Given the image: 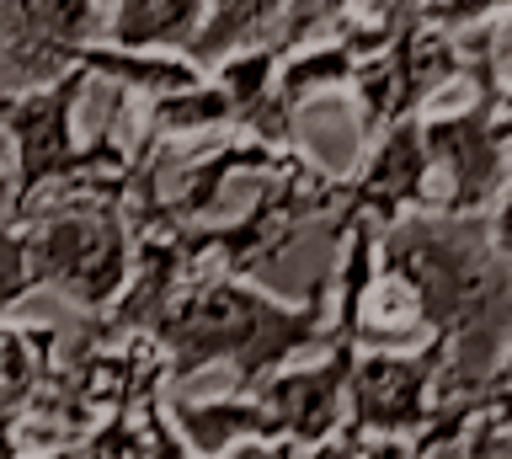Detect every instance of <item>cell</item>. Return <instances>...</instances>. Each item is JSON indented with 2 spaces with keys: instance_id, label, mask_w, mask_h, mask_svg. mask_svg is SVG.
<instances>
[{
  "instance_id": "cell-15",
  "label": "cell",
  "mask_w": 512,
  "mask_h": 459,
  "mask_svg": "<svg viewBox=\"0 0 512 459\" xmlns=\"http://www.w3.org/2000/svg\"><path fill=\"white\" fill-rule=\"evenodd\" d=\"M32 294V273H27V241L22 225H0V321Z\"/></svg>"
},
{
  "instance_id": "cell-3",
  "label": "cell",
  "mask_w": 512,
  "mask_h": 459,
  "mask_svg": "<svg viewBox=\"0 0 512 459\" xmlns=\"http://www.w3.org/2000/svg\"><path fill=\"white\" fill-rule=\"evenodd\" d=\"M464 75L475 81V97L454 113L422 118V139L432 155V171L448 177V193L438 198L443 214H486L496 193L512 182V86L496 70V33L480 27L464 38Z\"/></svg>"
},
{
  "instance_id": "cell-9",
  "label": "cell",
  "mask_w": 512,
  "mask_h": 459,
  "mask_svg": "<svg viewBox=\"0 0 512 459\" xmlns=\"http://www.w3.org/2000/svg\"><path fill=\"white\" fill-rule=\"evenodd\" d=\"M352 358H358V337L326 326L320 363L299 369V358H294L251 390L256 401L267 406L272 427H278L283 454H331V438L342 433V411H347Z\"/></svg>"
},
{
  "instance_id": "cell-8",
  "label": "cell",
  "mask_w": 512,
  "mask_h": 459,
  "mask_svg": "<svg viewBox=\"0 0 512 459\" xmlns=\"http://www.w3.org/2000/svg\"><path fill=\"white\" fill-rule=\"evenodd\" d=\"M102 38V0H0V91H27L80 70V54Z\"/></svg>"
},
{
  "instance_id": "cell-10",
  "label": "cell",
  "mask_w": 512,
  "mask_h": 459,
  "mask_svg": "<svg viewBox=\"0 0 512 459\" xmlns=\"http://www.w3.org/2000/svg\"><path fill=\"white\" fill-rule=\"evenodd\" d=\"M411 209H438L432 198V155L422 139V118H400L390 129H379L363 145V166L342 177V203H336L331 219V241L342 246V235L358 225V219H374V225H395L400 214Z\"/></svg>"
},
{
  "instance_id": "cell-17",
  "label": "cell",
  "mask_w": 512,
  "mask_h": 459,
  "mask_svg": "<svg viewBox=\"0 0 512 459\" xmlns=\"http://www.w3.org/2000/svg\"><path fill=\"white\" fill-rule=\"evenodd\" d=\"M486 417L502 427V438H507V449H512V353H507V363H502V374H496V390H491Z\"/></svg>"
},
{
  "instance_id": "cell-7",
  "label": "cell",
  "mask_w": 512,
  "mask_h": 459,
  "mask_svg": "<svg viewBox=\"0 0 512 459\" xmlns=\"http://www.w3.org/2000/svg\"><path fill=\"white\" fill-rule=\"evenodd\" d=\"M374 11H390L395 22H390V38L374 54H363L358 70H352L363 145L400 118H422L427 102L464 75V33L438 27L422 11V0H384Z\"/></svg>"
},
{
  "instance_id": "cell-5",
  "label": "cell",
  "mask_w": 512,
  "mask_h": 459,
  "mask_svg": "<svg viewBox=\"0 0 512 459\" xmlns=\"http://www.w3.org/2000/svg\"><path fill=\"white\" fill-rule=\"evenodd\" d=\"M448 363V337H422L416 347H358L347 374V411L331 454H411L438 411V374Z\"/></svg>"
},
{
  "instance_id": "cell-6",
  "label": "cell",
  "mask_w": 512,
  "mask_h": 459,
  "mask_svg": "<svg viewBox=\"0 0 512 459\" xmlns=\"http://www.w3.org/2000/svg\"><path fill=\"white\" fill-rule=\"evenodd\" d=\"M336 203H342V177H331V171L315 166L310 155H294L283 171L262 177V193H256V203L246 214L176 225V241H182L192 273L256 278L262 267H272L283 257L288 235H294L304 219L331 214Z\"/></svg>"
},
{
  "instance_id": "cell-4",
  "label": "cell",
  "mask_w": 512,
  "mask_h": 459,
  "mask_svg": "<svg viewBox=\"0 0 512 459\" xmlns=\"http://www.w3.org/2000/svg\"><path fill=\"white\" fill-rule=\"evenodd\" d=\"M16 225L27 241L32 289H54L86 315H102L123 294L134 262V225L123 198H59Z\"/></svg>"
},
{
  "instance_id": "cell-11",
  "label": "cell",
  "mask_w": 512,
  "mask_h": 459,
  "mask_svg": "<svg viewBox=\"0 0 512 459\" xmlns=\"http://www.w3.org/2000/svg\"><path fill=\"white\" fill-rule=\"evenodd\" d=\"M294 155L304 150H278V145H262V139L251 134H235L214 145L208 155H192V161L171 177H160V214H166V225H198V219H214V203L224 198V187L235 177H272V171H283Z\"/></svg>"
},
{
  "instance_id": "cell-12",
  "label": "cell",
  "mask_w": 512,
  "mask_h": 459,
  "mask_svg": "<svg viewBox=\"0 0 512 459\" xmlns=\"http://www.w3.org/2000/svg\"><path fill=\"white\" fill-rule=\"evenodd\" d=\"M171 427L182 433L187 454H224V449H272L283 454L278 427L251 390H230L219 401H171Z\"/></svg>"
},
{
  "instance_id": "cell-18",
  "label": "cell",
  "mask_w": 512,
  "mask_h": 459,
  "mask_svg": "<svg viewBox=\"0 0 512 459\" xmlns=\"http://www.w3.org/2000/svg\"><path fill=\"white\" fill-rule=\"evenodd\" d=\"M11 203H16V166H11L6 134H0V225H11Z\"/></svg>"
},
{
  "instance_id": "cell-2",
  "label": "cell",
  "mask_w": 512,
  "mask_h": 459,
  "mask_svg": "<svg viewBox=\"0 0 512 459\" xmlns=\"http://www.w3.org/2000/svg\"><path fill=\"white\" fill-rule=\"evenodd\" d=\"M326 326H331V273L315 278L310 294L294 299V305L256 289L251 278L192 273L171 294V305L160 310L150 337L166 353L171 385L203 374L208 363H224L235 379L230 390H256L283 363L320 353L326 347Z\"/></svg>"
},
{
  "instance_id": "cell-16",
  "label": "cell",
  "mask_w": 512,
  "mask_h": 459,
  "mask_svg": "<svg viewBox=\"0 0 512 459\" xmlns=\"http://www.w3.org/2000/svg\"><path fill=\"white\" fill-rule=\"evenodd\" d=\"M486 235H491L496 257L512 267V182L502 187V193H496V203L486 209Z\"/></svg>"
},
{
  "instance_id": "cell-1",
  "label": "cell",
  "mask_w": 512,
  "mask_h": 459,
  "mask_svg": "<svg viewBox=\"0 0 512 459\" xmlns=\"http://www.w3.org/2000/svg\"><path fill=\"white\" fill-rule=\"evenodd\" d=\"M379 267L416 294L427 337H448L438 395L480 390L512 353V267L496 257L486 214L411 209L379 235Z\"/></svg>"
},
{
  "instance_id": "cell-13",
  "label": "cell",
  "mask_w": 512,
  "mask_h": 459,
  "mask_svg": "<svg viewBox=\"0 0 512 459\" xmlns=\"http://www.w3.org/2000/svg\"><path fill=\"white\" fill-rule=\"evenodd\" d=\"M288 0H208L203 11V27L192 33L187 43V59L198 70H214L219 59H230L235 49H246V43H262L272 33V22L283 17Z\"/></svg>"
},
{
  "instance_id": "cell-14",
  "label": "cell",
  "mask_w": 512,
  "mask_h": 459,
  "mask_svg": "<svg viewBox=\"0 0 512 459\" xmlns=\"http://www.w3.org/2000/svg\"><path fill=\"white\" fill-rule=\"evenodd\" d=\"M358 6H363V0H288L283 17L272 22V33L262 43H272L278 54H294L299 43H310L320 33H331L336 22H347Z\"/></svg>"
}]
</instances>
